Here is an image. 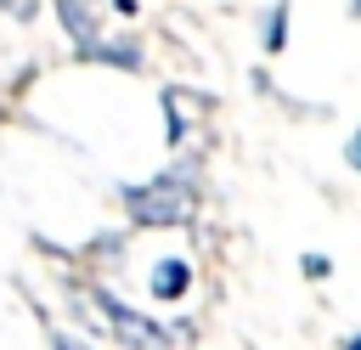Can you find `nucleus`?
Segmentation results:
<instances>
[{
	"mask_svg": "<svg viewBox=\"0 0 361 350\" xmlns=\"http://www.w3.org/2000/svg\"><path fill=\"white\" fill-rule=\"evenodd\" d=\"M124 209H130L135 226H180L192 215V158H180L175 169H164L147 186H130Z\"/></svg>",
	"mask_w": 361,
	"mask_h": 350,
	"instance_id": "f257e3e1",
	"label": "nucleus"
},
{
	"mask_svg": "<svg viewBox=\"0 0 361 350\" xmlns=\"http://www.w3.org/2000/svg\"><path fill=\"white\" fill-rule=\"evenodd\" d=\"M90 299H96V310L107 316V327L118 333V344H130V350H169V344H175V333H169V327H158L152 316L130 310V305H124V299H113L107 288H96Z\"/></svg>",
	"mask_w": 361,
	"mask_h": 350,
	"instance_id": "f03ea898",
	"label": "nucleus"
},
{
	"mask_svg": "<svg viewBox=\"0 0 361 350\" xmlns=\"http://www.w3.org/2000/svg\"><path fill=\"white\" fill-rule=\"evenodd\" d=\"M56 17H62V28H68V40L85 51L90 40H102V28H96V6L90 0H56Z\"/></svg>",
	"mask_w": 361,
	"mask_h": 350,
	"instance_id": "7ed1b4c3",
	"label": "nucleus"
},
{
	"mask_svg": "<svg viewBox=\"0 0 361 350\" xmlns=\"http://www.w3.org/2000/svg\"><path fill=\"white\" fill-rule=\"evenodd\" d=\"M79 56L85 62H113V68H141V45L135 40H90Z\"/></svg>",
	"mask_w": 361,
	"mask_h": 350,
	"instance_id": "20e7f679",
	"label": "nucleus"
},
{
	"mask_svg": "<svg viewBox=\"0 0 361 350\" xmlns=\"http://www.w3.org/2000/svg\"><path fill=\"white\" fill-rule=\"evenodd\" d=\"M192 288V265L186 260H158L152 265V299H180Z\"/></svg>",
	"mask_w": 361,
	"mask_h": 350,
	"instance_id": "39448f33",
	"label": "nucleus"
},
{
	"mask_svg": "<svg viewBox=\"0 0 361 350\" xmlns=\"http://www.w3.org/2000/svg\"><path fill=\"white\" fill-rule=\"evenodd\" d=\"M164 107H169V141H180V135L192 130V102H186L180 90H164Z\"/></svg>",
	"mask_w": 361,
	"mask_h": 350,
	"instance_id": "423d86ee",
	"label": "nucleus"
},
{
	"mask_svg": "<svg viewBox=\"0 0 361 350\" xmlns=\"http://www.w3.org/2000/svg\"><path fill=\"white\" fill-rule=\"evenodd\" d=\"M265 45H271V51H282V45H288V0H276V6H271V17H265Z\"/></svg>",
	"mask_w": 361,
	"mask_h": 350,
	"instance_id": "0eeeda50",
	"label": "nucleus"
},
{
	"mask_svg": "<svg viewBox=\"0 0 361 350\" xmlns=\"http://www.w3.org/2000/svg\"><path fill=\"white\" fill-rule=\"evenodd\" d=\"M0 11H6V17H23V23H28V17L39 11V0H0Z\"/></svg>",
	"mask_w": 361,
	"mask_h": 350,
	"instance_id": "6e6552de",
	"label": "nucleus"
},
{
	"mask_svg": "<svg viewBox=\"0 0 361 350\" xmlns=\"http://www.w3.org/2000/svg\"><path fill=\"white\" fill-rule=\"evenodd\" d=\"M305 277H327V260L322 254H305Z\"/></svg>",
	"mask_w": 361,
	"mask_h": 350,
	"instance_id": "1a4fd4ad",
	"label": "nucleus"
},
{
	"mask_svg": "<svg viewBox=\"0 0 361 350\" xmlns=\"http://www.w3.org/2000/svg\"><path fill=\"white\" fill-rule=\"evenodd\" d=\"M51 344H56V350H90V344H79V339H68V333H56Z\"/></svg>",
	"mask_w": 361,
	"mask_h": 350,
	"instance_id": "9d476101",
	"label": "nucleus"
},
{
	"mask_svg": "<svg viewBox=\"0 0 361 350\" xmlns=\"http://www.w3.org/2000/svg\"><path fill=\"white\" fill-rule=\"evenodd\" d=\"M344 158H350V164H355V169H361V135H355V141H350V152H344Z\"/></svg>",
	"mask_w": 361,
	"mask_h": 350,
	"instance_id": "9b49d317",
	"label": "nucleus"
},
{
	"mask_svg": "<svg viewBox=\"0 0 361 350\" xmlns=\"http://www.w3.org/2000/svg\"><path fill=\"white\" fill-rule=\"evenodd\" d=\"M344 350H361V333H355V339H344Z\"/></svg>",
	"mask_w": 361,
	"mask_h": 350,
	"instance_id": "f8f14e48",
	"label": "nucleus"
}]
</instances>
